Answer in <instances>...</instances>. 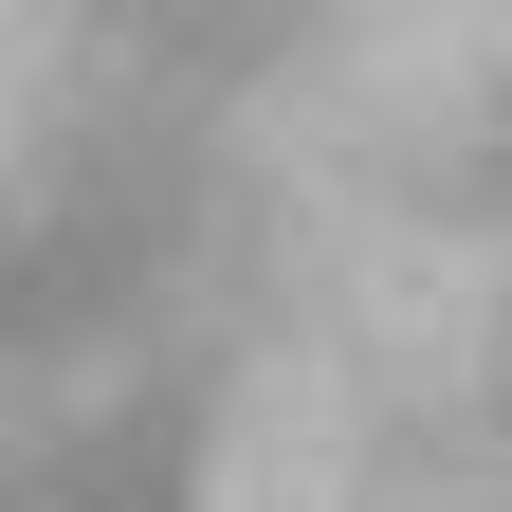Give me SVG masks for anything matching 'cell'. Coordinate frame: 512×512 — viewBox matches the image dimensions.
<instances>
[{"instance_id":"6da1fadb","label":"cell","mask_w":512,"mask_h":512,"mask_svg":"<svg viewBox=\"0 0 512 512\" xmlns=\"http://www.w3.org/2000/svg\"><path fill=\"white\" fill-rule=\"evenodd\" d=\"M165 476L183 512H512V0H238Z\"/></svg>"}]
</instances>
